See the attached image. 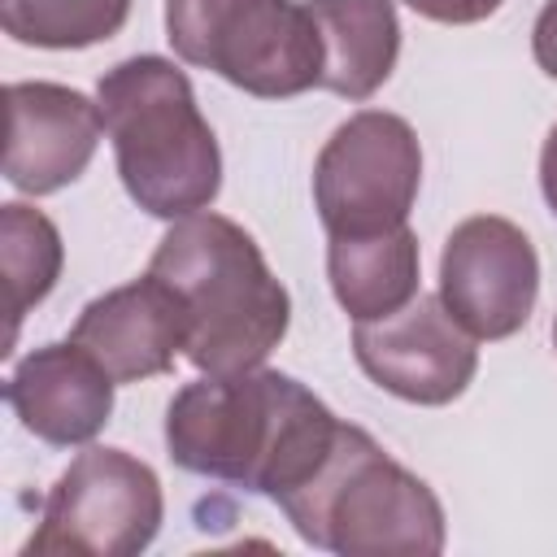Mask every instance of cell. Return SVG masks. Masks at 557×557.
<instances>
[{
    "instance_id": "3",
    "label": "cell",
    "mask_w": 557,
    "mask_h": 557,
    "mask_svg": "<svg viewBox=\"0 0 557 557\" xmlns=\"http://www.w3.org/2000/svg\"><path fill=\"white\" fill-rule=\"evenodd\" d=\"M96 104L113 144L117 178L144 213L178 222L218 200V135L196 104L191 78L170 57L139 52L117 61L100 74Z\"/></svg>"
},
{
    "instance_id": "4",
    "label": "cell",
    "mask_w": 557,
    "mask_h": 557,
    "mask_svg": "<svg viewBox=\"0 0 557 557\" xmlns=\"http://www.w3.org/2000/svg\"><path fill=\"white\" fill-rule=\"evenodd\" d=\"M278 509L305 544L339 557H435L448 540L431 483L352 422L339 426L318 474Z\"/></svg>"
},
{
    "instance_id": "9",
    "label": "cell",
    "mask_w": 557,
    "mask_h": 557,
    "mask_svg": "<svg viewBox=\"0 0 557 557\" xmlns=\"http://www.w3.org/2000/svg\"><path fill=\"white\" fill-rule=\"evenodd\" d=\"M352 357L374 387L392 392L396 400L431 409L457 400L479 370L474 335L444 309L440 292H418L392 318L357 322Z\"/></svg>"
},
{
    "instance_id": "15",
    "label": "cell",
    "mask_w": 557,
    "mask_h": 557,
    "mask_svg": "<svg viewBox=\"0 0 557 557\" xmlns=\"http://www.w3.org/2000/svg\"><path fill=\"white\" fill-rule=\"evenodd\" d=\"M0 261H4V278H9V313H13L9 339H13L22 318L39 300H48V292L61 278L65 248H61L57 222L22 200L0 205Z\"/></svg>"
},
{
    "instance_id": "8",
    "label": "cell",
    "mask_w": 557,
    "mask_h": 557,
    "mask_svg": "<svg viewBox=\"0 0 557 557\" xmlns=\"http://www.w3.org/2000/svg\"><path fill=\"white\" fill-rule=\"evenodd\" d=\"M440 300L474 339L518 335L540 300V257L527 231L496 213L457 222L440 252Z\"/></svg>"
},
{
    "instance_id": "18",
    "label": "cell",
    "mask_w": 557,
    "mask_h": 557,
    "mask_svg": "<svg viewBox=\"0 0 557 557\" xmlns=\"http://www.w3.org/2000/svg\"><path fill=\"white\" fill-rule=\"evenodd\" d=\"M531 57L548 78H557V0H544L540 17L531 26Z\"/></svg>"
},
{
    "instance_id": "13",
    "label": "cell",
    "mask_w": 557,
    "mask_h": 557,
    "mask_svg": "<svg viewBox=\"0 0 557 557\" xmlns=\"http://www.w3.org/2000/svg\"><path fill=\"white\" fill-rule=\"evenodd\" d=\"M326 278L352 322H379L405 309L422 287V248L405 226L326 235Z\"/></svg>"
},
{
    "instance_id": "11",
    "label": "cell",
    "mask_w": 557,
    "mask_h": 557,
    "mask_svg": "<svg viewBox=\"0 0 557 557\" xmlns=\"http://www.w3.org/2000/svg\"><path fill=\"white\" fill-rule=\"evenodd\" d=\"M70 339L87 348L113 383H144L165 374L187 348V313L165 278L152 270L87 300L70 326Z\"/></svg>"
},
{
    "instance_id": "2",
    "label": "cell",
    "mask_w": 557,
    "mask_h": 557,
    "mask_svg": "<svg viewBox=\"0 0 557 557\" xmlns=\"http://www.w3.org/2000/svg\"><path fill=\"white\" fill-rule=\"evenodd\" d=\"M148 270L165 278L183 300V357L200 374L257 370L283 344L292 296L239 222L209 209L170 222V231L152 248Z\"/></svg>"
},
{
    "instance_id": "14",
    "label": "cell",
    "mask_w": 557,
    "mask_h": 557,
    "mask_svg": "<svg viewBox=\"0 0 557 557\" xmlns=\"http://www.w3.org/2000/svg\"><path fill=\"white\" fill-rule=\"evenodd\" d=\"M322 35V87L370 100L396 70L400 17L392 0H305Z\"/></svg>"
},
{
    "instance_id": "12",
    "label": "cell",
    "mask_w": 557,
    "mask_h": 557,
    "mask_svg": "<svg viewBox=\"0 0 557 557\" xmlns=\"http://www.w3.org/2000/svg\"><path fill=\"white\" fill-rule=\"evenodd\" d=\"M113 374L74 339L61 344H39L35 352H26L9 383H4V400L17 413V422L52 444V448H70V444H91L109 413H113Z\"/></svg>"
},
{
    "instance_id": "10",
    "label": "cell",
    "mask_w": 557,
    "mask_h": 557,
    "mask_svg": "<svg viewBox=\"0 0 557 557\" xmlns=\"http://www.w3.org/2000/svg\"><path fill=\"white\" fill-rule=\"evenodd\" d=\"M9 139H4V178L22 196H52L83 178L104 135L100 104L65 83H9Z\"/></svg>"
},
{
    "instance_id": "6",
    "label": "cell",
    "mask_w": 557,
    "mask_h": 557,
    "mask_svg": "<svg viewBox=\"0 0 557 557\" xmlns=\"http://www.w3.org/2000/svg\"><path fill=\"white\" fill-rule=\"evenodd\" d=\"M165 496L157 470L126 448L87 444L44 496L39 527L22 544V557H135L157 540Z\"/></svg>"
},
{
    "instance_id": "1",
    "label": "cell",
    "mask_w": 557,
    "mask_h": 557,
    "mask_svg": "<svg viewBox=\"0 0 557 557\" xmlns=\"http://www.w3.org/2000/svg\"><path fill=\"white\" fill-rule=\"evenodd\" d=\"M339 426L300 379L257 366L183 383L165 409V448L174 466L278 505L318 474Z\"/></svg>"
},
{
    "instance_id": "17",
    "label": "cell",
    "mask_w": 557,
    "mask_h": 557,
    "mask_svg": "<svg viewBox=\"0 0 557 557\" xmlns=\"http://www.w3.org/2000/svg\"><path fill=\"white\" fill-rule=\"evenodd\" d=\"M409 4L418 17L426 22H444V26H474L483 17H492L505 0H400Z\"/></svg>"
},
{
    "instance_id": "7",
    "label": "cell",
    "mask_w": 557,
    "mask_h": 557,
    "mask_svg": "<svg viewBox=\"0 0 557 557\" xmlns=\"http://www.w3.org/2000/svg\"><path fill=\"white\" fill-rule=\"evenodd\" d=\"M422 187V144L400 113L357 109L313 161V209L326 235L405 226Z\"/></svg>"
},
{
    "instance_id": "19",
    "label": "cell",
    "mask_w": 557,
    "mask_h": 557,
    "mask_svg": "<svg viewBox=\"0 0 557 557\" xmlns=\"http://www.w3.org/2000/svg\"><path fill=\"white\" fill-rule=\"evenodd\" d=\"M540 191H544V205L557 218V122H553V131L544 135V148H540Z\"/></svg>"
},
{
    "instance_id": "16",
    "label": "cell",
    "mask_w": 557,
    "mask_h": 557,
    "mask_svg": "<svg viewBox=\"0 0 557 557\" xmlns=\"http://www.w3.org/2000/svg\"><path fill=\"white\" fill-rule=\"evenodd\" d=\"M131 17V0H0V26L13 44L74 52L113 39Z\"/></svg>"
},
{
    "instance_id": "20",
    "label": "cell",
    "mask_w": 557,
    "mask_h": 557,
    "mask_svg": "<svg viewBox=\"0 0 557 557\" xmlns=\"http://www.w3.org/2000/svg\"><path fill=\"white\" fill-rule=\"evenodd\" d=\"M553 344H557V318H553Z\"/></svg>"
},
{
    "instance_id": "5",
    "label": "cell",
    "mask_w": 557,
    "mask_h": 557,
    "mask_svg": "<svg viewBox=\"0 0 557 557\" xmlns=\"http://www.w3.org/2000/svg\"><path fill=\"white\" fill-rule=\"evenodd\" d=\"M165 39L178 61L261 100L322 87V35L300 0H165Z\"/></svg>"
}]
</instances>
